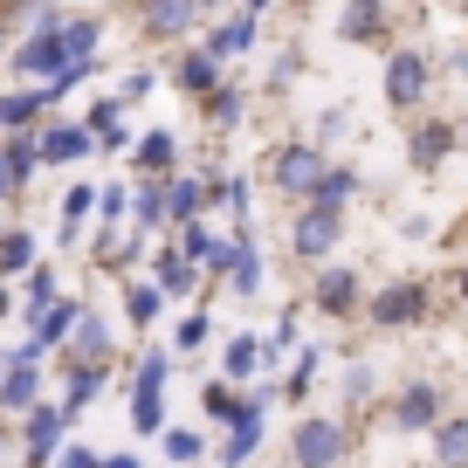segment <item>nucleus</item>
Wrapping results in <instances>:
<instances>
[{"instance_id": "4", "label": "nucleus", "mask_w": 468, "mask_h": 468, "mask_svg": "<svg viewBox=\"0 0 468 468\" xmlns=\"http://www.w3.org/2000/svg\"><path fill=\"white\" fill-rule=\"evenodd\" d=\"M331 165V152H317L310 138H282V145H269V159H262V173H269V186L282 193V200H303L310 193V179Z\"/></svg>"}, {"instance_id": "64", "label": "nucleus", "mask_w": 468, "mask_h": 468, "mask_svg": "<svg viewBox=\"0 0 468 468\" xmlns=\"http://www.w3.org/2000/svg\"><path fill=\"white\" fill-rule=\"evenodd\" d=\"M0 372H7V366H0Z\"/></svg>"}, {"instance_id": "11", "label": "nucleus", "mask_w": 468, "mask_h": 468, "mask_svg": "<svg viewBox=\"0 0 468 468\" xmlns=\"http://www.w3.org/2000/svg\"><path fill=\"white\" fill-rule=\"evenodd\" d=\"M441 413H448V393H441L434 379H407L393 399H386V420H393V434H427Z\"/></svg>"}, {"instance_id": "63", "label": "nucleus", "mask_w": 468, "mask_h": 468, "mask_svg": "<svg viewBox=\"0 0 468 468\" xmlns=\"http://www.w3.org/2000/svg\"><path fill=\"white\" fill-rule=\"evenodd\" d=\"M200 7H228V0H200Z\"/></svg>"}, {"instance_id": "10", "label": "nucleus", "mask_w": 468, "mask_h": 468, "mask_svg": "<svg viewBox=\"0 0 468 468\" xmlns=\"http://www.w3.org/2000/svg\"><path fill=\"white\" fill-rule=\"evenodd\" d=\"M62 441H69V420H62V407H56V399H35V407L21 413V434H15L21 468H48Z\"/></svg>"}, {"instance_id": "58", "label": "nucleus", "mask_w": 468, "mask_h": 468, "mask_svg": "<svg viewBox=\"0 0 468 468\" xmlns=\"http://www.w3.org/2000/svg\"><path fill=\"white\" fill-rule=\"evenodd\" d=\"M269 7H276V0H241V15H255V21H262Z\"/></svg>"}, {"instance_id": "14", "label": "nucleus", "mask_w": 468, "mask_h": 468, "mask_svg": "<svg viewBox=\"0 0 468 468\" xmlns=\"http://www.w3.org/2000/svg\"><path fill=\"white\" fill-rule=\"evenodd\" d=\"M200 21H207L200 0H138V35L145 42H186Z\"/></svg>"}, {"instance_id": "27", "label": "nucleus", "mask_w": 468, "mask_h": 468, "mask_svg": "<svg viewBox=\"0 0 468 468\" xmlns=\"http://www.w3.org/2000/svg\"><path fill=\"white\" fill-rule=\"evenodd\" d=\"M76 310H83V303H76V296H56V303H42V310H35V317H28V345L42 351V358H48V351H62V337H69Z\"/></svg>"}, {"instance_id": "17", "label": "nucleus", "mask_w": 468, "mask_h": 468, "mask_svg": "<svg viewBox=\"0 0 468 468\" xmlns=\"http://www.w3.org/2000/svg\"><path fill=\"white\" fill-rule=\"evenodd\" d=\"M173 234H179L173 249L186 255L200 276H214V282H220V269H228V255H234V234H214L207 220H186V228H173Z\"/></svg>"}, {"instance_id": "47", "label": "nucleus", "mask_w": 468, "mask_h": 468, "mask_svg": "<svg viewBox=\"0 0 468 468\" xmlns=\"http://www.w3.org/2000/svg\"><path fill=\"white\" fill-rule=\"evenodd\" d=\"M207 345H214V317H207V310L179 317V331H173V351H207Z\"/></svg>"}, {"instance_id": "8", "label": "nucleus", "mask_w": 468, "mask_h": 468, "mask_svg": "<svg viewBox=\"0 0 468 468\" xmlns=\"http://www.w3.org/2000/svg\"><path fill=\"white\" fill-rule=\"evenodd\" d=\"M331 28L345 48H386L393 42V0H337Z\"/></svg>"}, {"instance_id": "32", "label": "nucleus", "mask_w": 468, "mask_h": 468, "mask_svg": "<svg viewBox=\"0 0 468 468\" xmlns=\"http://www.w3.org/2000/svg\"><path fill=\"white\" fill-rule=\"evenodd\" d=\"M200 117L214 124V132H234V124L249 117V90L234 83V76H220V83H214V90L200 97Z\"/></svg>"}, {"instance_id": "31", "label": "nucleus", "mask_w": 468, "mask_h": 468, "mask_svg": "<svg viewBox=\"0 0 468 468\" xmlns=\"http://www.w3.org/2000/svg\"><path fill=\"white\" fill-rule=\"evenodd\" d=\"M90 262L97 269H132V262H145V241H138L132 228H90Z\"/></svg>"}, {"instance_id": "61", "label": "nucleus", "mask_w": 468, "mask_h": 468, "mask_svg": "<svg viewBox=\"0 0 468 468\" xmlns=\"http://www.w3.org/2000/svg\"><path fill=\"white\" fill-rule=\"evenodd\" d=\"M7 310H15V290H7V282H0V324H7Z\"/></svg>"}, {"instance_id": "21", "label": "nucleus", "mask_w": 468, "mask_h": 468, "mask_svg": "<svg viewBox=\"0 0 468 468\" xmlns=\"http://www.w3.org/2000/svg\"><path fill=\"white\" fill-rule=\"evenodd\" d=\"M220 76H228V62H220V56H214V48H207V42H186V48H179V56H173V83L186 90L193 103H200L207 90L220 83Z\"/></svg>"}, {"instance_id": "9", "label": "nucleus", "mask_w": 468, "mask_h": 468, "mask_svg": "<svg viewBox=\"0 0 468 468\" xmlns=\"http://www.w3.org/2000/svg\"><path fill=\"white\" fill-rule=\"evenodd\" d=\"M0 69H15L21 83H56V76L69 69V62H62V21H56V28H28L15 48H7Z\"/></svg>"}, {"instance_id": "62", "label": "nucleus", "mask_w": 468, "mask_h": 468, "mask_svg": "<svg viewBox=\"0 0 468 468\" xmlns=\"http://www.w3.org/2000/svg\"><path fill=\"white\" fill-rule=\"evenodd\" d=\"M7 200H15V193H7V165H0V207H7Z\"/></svg>"}, {"instance_id": "37", "label": "nucleus", "mask_w": 468, "mask_h": 468, "mask_svg": "<svg viewBox=\"0 0 468 468\" xmlns=\"http://www.w3.org/2000/svg\"><path fill=\"white\" fill-rule=\"evenodd\" d=\"M7 366V358H0ZM42 399V366H7L0 372V413H28Z\"/></svg>"}, {"instance_id": "52", "label": "nucleus", "mask_w": 468, "mask_h": 468, "mask_svg": "<svg viewBox=\"0 0 468 468\" xmlns=\"http://www.w3.org/2000/svg\"><path fill=\"white\" fill-rule=\"evenodd\" d=\"M434 69H448V76H468V42H454V48H448V56H441V62H434Z\"/></svg>"}, {"instance_id": "19", "label": "nucleus", "mask_w": 468, "mask_h": 468, "mask_svg": "<svg viewBox=\"0 0 468 468\" xmlns=\"http://www.w3.org/2000/svg\"><path fill=\"white\" fill-rule=\"evenodd\" d=\"M56 111L48 83H21V90H0V132H42V117Z\"/></svg>"}, {"instance_id": "12", "label": "nucleus", "mask_w": 468, "mask_h": 468, "mask_svg": "<svg viewBox=\"0 0 468 468\" xmlns=\"http://www.w3.org/2000/svg\"><path fill=\"white\" fill-rule=\"evenodd\" d=\"M35 152H42V173H62V165H83L97 159V145H90V132L76 124V117H42V132H35Z\"/></svg>"}, {"instance_id": "59", "label": "nucleus", "mask_w": 468, "mask_h": 468, "mask_svg": "<svg viewBox=\"0 0 468 468\" xmlns=\"http://www.w3.org/2000/svg\"><path fill=\"white\" fill-rule=\"evenodd\" d=\"M454 145H462V152H468V111H462V117H454Z\"/></svg>"}, {"instance_id": "7", "label": "nucleus", "mask_w": 468, "mask_h": 468, "mask_svg": "<svg viewBox=\"0 0 468 468\" xmlns=\"http://www.w3.org/2000/svg\"><path fill=\"white\" fill-rule=\"evenodd\" d=\"M337 241H345V214H331V207H296V220H290V255L296 262H331L337 255Z\"/></svg>"}, {"instance_id": "55", "label": "nucleus", "mask_w": 468, "mask_h": 468, "mask_svg": "<svg viewBox=\"0 0 468 468\" xmlns=\"http://www.w3.org/2000/svg\"><path fill=\"white\" fill-rule=\"evenodd\" d=\"M448 241H454V249H462V255H468V207H462V214H454V228H448Z\"/></svg>"}, {"instance_id": "28", "label": "nucleus", "mask_w": 468, "mask_h": 468, "mask_svg": "<svg viewBox=\"0 0 468 468\" xmlns=\"http://www.w3.org/2000/svg\"><path fill=\"white\" fill-rule=\"evenodd\" d=\"M0 165H7V193H28L42 179V152H35V132H7L0 138Z\"/></svg>"}, {"instance_id": "20", "label": "nucleus", "mask_w": 468, "mask_h": 468, "mask_svg": "<svg viewBox=\"0 0 468 468\" xmlns=\"http://www.w3.org/2000/svg\"><path fill=\"white\" fill-rule=\"evenodd\" d=\"M124 228H132L138 241L173 234V220H165V179H132V214H124Z\"/></svg>"}, {"instance_id": "39", "label": "nucleus", "mask_w": 468, "mask_h": 468, "mask_svg": "<svg viewBox=\"0 0 468 468\" xmlns=\"http://www.w3.org/2000/svg\"><path fill=\"white\" fill-rule=\"evenodd\" d=\"M35 255H42V249H35V228H28V220H15V228H0V282H15L21 269L35 262Z\"/></svg>"}, {"instance_id": "41", "label": "nucleus", "mask_w": 468, "mask_h": 468, "mask_svg": "<svg viewBox=\"0 0 468 468\" xmlns=\"http://www.w3.org/2000/svg\"><path fill=\"white\" fill-rule=\"evenodd\" d=\"M249 399H255V393H241V386H228V379L200 386V407H207V420H241V413H249Z\"/></svg>"}, {"instance_id": "16", "label": "nucleus", "mask_w": 468, "mask_h": 468, "mask_svg": "<svg viewBox=\"0 0 468 468\" xmlns=\"http://www.w3.org/2000/svg\"><path fill=\"white\" fill-rule=\"evenodd\" d=\"M124 117H132V111H124L117 97H90L76 124L90 132V145H97V152H132V138H138V132L124 124Z\"/></svg>"}, {"instance_id": "48", "label": "nucleus", "mask_w": 468, "mask_h": 468, "mask_svg": "<svg viewBox=\"0 0 468 468\" xmlns=\"http://www.w3.org/2000/svg\"><path fill=\"white\" fill-rule=\"evenodd\" d=\"M124 214H132V186H117V179L97 186V220L103 228H124Z\"/></svg>"}, {"instance_id": "44", "label": "nucleus", "mask_w": 468, "mask_h": 468, "mask_svg": "<svg viewBox=\"0 0 468 468\" xmlns=\"http://www.w3.org/2000/svg\"><path fill=\"white\" fill-rule=\"evenodd\" d=\"M159 448H165V462H179V468H193L207 454V441L193 434V427H159Z\"/></svg>"}, {"instance_id": "29", "label": "nucleus", "mask_w": 468, "mask_h": 468, "mask_svg": "<svg viewBox=\"0 0 468 468\" xmlns=\"http://www.w3.org/2000/svg\"><path fill=\"white\" fill-rule=\"evenodd\" d=\"M152 282H159V290H165V303H173V296H193V290H207L214 276H200V269H193L186 255H179L173 241H165V249L152 255Z\"/></svg>"}, {"instance_id": "40", "label": "nucleus", "mask_w": 468, "mask_h": 468, "mask_svg": "<svg viewBox=\"0 0 468 468\" xmlns=\"http://www.w3.org/2000/svg\"><path fill=\"white\" fill-rule=\"evenodd\" d=\"M165 379H173V351H165V345L138 351V366H132V393H165Z\"/></svg>"}, {"instance_id": "35", "label": "nucleus", "mask_w": 468, "mask_h": 468, "mask_svg": "<svg viewBox=\"0 0 468 468\" xmlns=\"http://www.w3.org/2000/svg\"><path fill=\"white\" fill-rule=\"evenodd\" d=\"M124 317H132L138 331H152V324L165 317V290L145 276V269H138V276H124Z\"/></svg>"}, {"instance_id": "13", "label": "nucleus", "mask_w": 468, "mask_h": 468, "mask_svg": "<svg viewBox=\"0 0 468 468\" xmlns=\"http://www.w3.org/2000/svg\"><path fill=\"white\" fill-rule=\"evenodd\" d=\"M454 152H462V145H454V117H413V132H407V165H413L420 179H434Z\"/></svg>"}, {"instance_id": "45", "label": "nucleus", "mask_w": 468, "mask_h": 468, "mask_svg": "<svg viewBox=\"0 0 468 468\" xmlns=\"http://www.w3.org/2000/svg\"><path fill=\"white\" fill-rule=\"evenodd\" d=\"M159 427H165V393H132V434L159 441Z\"/></svg>"}, {"instance_id": "42", "label": "nucleus", "mask_w": 468, "mask_h": 468, "mask_svg": "<svg viewBox=\"0 0 468 468\" xmlns=\"http://www.w3.org/2000/svg\"><path fill=\"white\" fill-rule=\"evenodd\" d=\"M379 399V366L372 358H351L345 366V407H372Z\"/></svg>"}, {"instance_id": "36", "label": "nucleus", "mask_w": 468, "mask_h": 468, "mask_svg": "<svg viewBox=\"0 0 468 468\" xmlns=\"http://www.w3.org/2000/svg\"><path fill=\"white\" fill-rule=\"evenodd\" d=\"M427 441H434L441 468H468V413H441V420L427 427Z\"/></svg>"}, {"instance_id": "49", "label": "nucleus", "mask_w": 468, "mask_h": 468, "mask_svg": "<svg viewBox=\"0 0 468 468\" xmlns=\"http://www.w3.org/2000/svg\"><path fill=\"white\" fill-rule=\"evenodd\" d=\"M345 132H351V111H345V103H331V111H317V132H310V145H317V152H331Z\"/></svg>"}, {"instance_id": "56", "label": "nucleus", "mask_w": 468, "mask_h": 468, "mask_svg": "<svg viewBox=\"0 0 468 468\" xmlns=\"http://www.w3.org/2000/svg\"><path fill=\"white\" fill-rule=\"evenodd\" d=\"M448 282H454V296H462V303H468V255H462V262H454V276H448Z\"/></svg>"}, {"instance_id": "2", "label": "nucleus", "mask_w": 468, "mask_h": 468, "mask_svg": "<svg viewBox=\"0 0 468 468\" xmlns=\"http://www.w3.org/2000/svg\"><path fill=\"white\" fill-rule=\"evenodd\" d=\"M358 317L372 324V331H413V324L434 317V282L427 276H393L379 282V290H366V310Z\"/></svg>"}, {"instance_id": "34", "label": "nucleus", "mask_w": 468, "mask_h": 468, "mask_svg": "<svg viewBox=\"0 0 468 468\" xmlns=\"http://www.w3.org/2000/svg\"><path fill=\"white\" fill-rule=\"evenodd\" d=\"M103 48V15H62V62H97Z\"/></svg>"}, {"instance_id": "1", "label": "nucleus", "mask_w": 468, "mask_h": 468, "mask_svg": "<svg viewBox=\"0 0 468 468\" xmlns=\"http://www.w3.org/2000/svg\"><path fill=\"white\" fill-rule=\"evenodd\" d=\"M434 56L427 48H413V42H399V48H386V69H379V97H386V111H399V117H413V111H427V97H434Z\"/></svg>"}, {"instance_id": "26", "label": "nucleus", "mask_w": 468, "mask_h": 468, "mask_svg": "<svg viewBox=\"0 0 468 468\" xmlns=\"http://www.w3.org/2000/svg\"><path fill=\"white\" fill-rule=\"evenodd\" d=\"M103 386H111V366H69V358H62V420H76V413L83 407H97V393Z\"/></svg>"}, {"instance_id": "53", "label": "nucleus", "mask_w": 468, "mask_h": 468, "mask_svg": "<svg viewBox=\"0 0 468 468\" xmlns=\"http://www.w3.org/2000/svg\"><path fill=\"white\" fill-rule=\"evenodd\" d=\"M399 234H407V241H427V234H434V220H427V214H407V220H399Z\"/></svg>"}, {"instance_id": "38", "label": "nucleus", "mask_w": 468, "mask_h": 468, "mask_svg": "<svg viewBox=\"0 0 468 468\" xmlns=\"http://www.w3.org/2000/svg\"><path fill=\"white\" fill-rule=\"evenodd\" d=\"M15 282H21V303H28V317H35L42 303H56V296H62V276H56V262H48V255H35V262L21 269Z\"/></svg>"}, {"instance_id": "25", "label": "nucleus", "mask_w": 468, "mask_h": 468, "mask_svg": "<svg viewBox=\"0 0 468 468\" xmlns=\"http://www.w3.org/2000/svg\"><path fill=\"white\" fill-rule=\"evenodd\" d=\"M255 35H262V21H255V15H241V7H234L228 21H214V28L200 35V42L214 48L220 62H241V56H255Z\"/></svg>"}, {"instance_id": "30", "label": "nucleus", "mask_w": 468, "mask_h": 468, "mask_svg": "<svg viewBox=\"0 0 468 468\" xmlns=\"http://www.w3.org/2000/svg\"><path fill=\"white\" fill-rule=\"evenodd\" d=\"M262 366H269V351H262L255 331H234L228 345H220V379H228V386H249Z\"/></svg>"}, {"instance_id": "54", "label": "nucleus", "mask_w": 468, "mask_h": 468, "mask_svg": "<svg viewBox=\"0 0 468 468\" xmlns=\"http://www.w3.org/2000/svg\"><path fill=\"white\" fill-rule=\"evenodd\" d=\"M7 48H15V7H0V62H7Z\"/></svg>"}, {"instance_id": "50", "label": "nucleus", "mask_w": 468, "mask_h": 468, "mask_svg": "<svg viewBox=\"0 0 468 468\" xmlns=\"http://www.w3.org/2000/svg\"><path fill=\"white\" fill-rule=\"evenodd\" d=\"M296 76H303V48H282V56H276V69H269V90H290Z\"/></svg>"}, {"instance_id": "24", "label": "nucleus", "mask_w": 468, "mask_h": 468, "mask_svg": "<svg viewBox=\"0 0 468 468\" xmlns=\"http://www.w3.org/2000/svg\"><path fill=\"white\" fill-rule=\"evenodd\" d=\"M262 399H269V393H255V399H249V413H241V420H228V441H220V468H249V462H255V448H262Z\"/></svg>"}, {"instance_id": "5", "label": "nucleus", "mask_w": 468, "mask_h": 468, "mask_svg": "<svg viewBox=\"0 0 468 468\" xmlns=\"http://www.w3.org/2000/svg\"><path fill=\"white\" fill-rule=\"evenodd\" d=\"M310 310L331 317V324H351L366 310V276L351 262H317V276H310Z\"/></svg>"}, {"instance_id": "33", "label": "nucleus", "mask_w": 468, "mask_h": 468, "mask_svg": "<svg viewBox=\"0 0 468 468\" xmlns=\"http://www.w3.org/2000/svg\"><path fill=\"white\" fill-rule=\"evenodd\" d=\"M220 290H234V296H262V249H255V234H249V241H234L228 269H220Z\"/></svg>"}, {"instance_id": "15", "label": "nucleus", "mask_w": 468, "mask_h": 468, "mask_svg": "<svg viewBox=\"0 0 468 468\" xmlns=\"http://www.w3.org/2000/svg\"><path fill=\"white\" fill-rule=\"evenodd\" d=\"M62 358H69V366H111V358H117L111 317L83 303V310H76V324H69V337H62Z\"/></svg>"}, {"instance_id": "23", "label": "nucleus", "mask_w": 468, "mask_h": 468, "mask_svg": "<svg viewBox=\"0 0 468 468\" xmlns=\"http://www.w3.org/2000/svg\"><path fill=\"white\" fill-rule=\"evenodd\" d=\"M165 173H179V138L165 124H152L132 138V179H165Z\"/></svg>"}, {"instance_id": "46", "label": "nucleus", "mask_w": 468, "mask_h": 468, "mask_svg": "<svg viewBox=\"0 0 468 468\" xmlns=\"http://www.w3.org/2000/svg\"><path fill=\"white\" fill-rule=\"evenodd\" d=\"M152 90H159V69L145 62V69H124V76H117V90H111V97L124 103V111H132V103H145Z\"/></svg>"}, {"instance_id": "6", "label": "nucleus", "mask_w": 468, "mask_h": 468, "mask_svg": "<svg viewBox=\"0 0 468 468\" xmlns=\"http://www.w3.org/2000/svg\"><path fill=\"white\" fill-rule=\"evenodd\" d=\"M220 165H207V173H165V220L173 228H186V220H207L220 207Z\"/></svg>"}, {"instance_id": "57", "label": "nucleus", "mask_w": 468, "mask_h": 468, "mask_svg": "<svg viewBox=\"0 0 468 468\" xmlns=\"http://www.w3.org/2000/svg\"><path fill=\"white\" fill-rule=\"evenodd\" d=\"M97 468H145V462H138V454H103Z\"/></svg>"}, {"instance_id": "18", "label": "nucleus", "mask_w": 468, "mask_h": 468, "mask_svg": "<svg viewBox=\"0 0 468 468\" xmlns=\"http://www.w3.org/2000/svg\"><path fill=\"white\" fill-rule=\"evenodd\" d=\"M358 193H366V173H358V165H345V159H331L317 179H310L303 200H310V207H331V214H351V200H358ZM303 200H296V207H303Z\"/></svg>"}, {"instance_id": "3", "label": "nucleus", "mask_w": 468, "mask_h": 468, "mask_svg": "<svg viewBox=\"0 0 468 468\" xmlns=\"http://www.w3.org/2000/svg\"><path fill=\"white\" fill-rule=\"evenodd\" d=\"M351 454V427L331 413H303L290 427V468H345Z\"/></svg>"}, {"instance_id": "51", "label": "nucleus", "mask_w": 468, "mask_h": 468, "mask_svg": "<svg viewBox=\"0 0 468 468\" xmlns=\"http://www.w3.org/2000/svg\"><path fill=\"white\" fill-rule=\"evenodd\" d=\"M97 462H103L97 448H83V441H62V448H56V462H48V468H97Z\"/></svg>"}, {"instance_id": "43", "label": "nucleus", "mask_w": 468, "mask_h": 468, "mask_svg": "<svg viewBox=\"0 0 468 468\" xmlns=\"http://www.w3.org/2000/svg\"><path fill=\"white\" fill-rule=\"evenodd\" d=\"M317 366H324L317 345L296 351V366H290V379H282V393H276V399H290V407H296V399H310V386H317Z\"/></svg>"}, {"instance_id": "60", "label": "nucleus", "mask_w": 468, "mask_h": 468, "mask_svg": "<svg viewBox=\"0 0 468 468\" xmlns=\"http://www.w3.org/2000/svg\"><path fill=\"white\" fill-rule=\"evenodd\" d=\"M7 448H15V427H7V420H0V462H7Z\"/></svg>"}, {"instance_id": "22", "label": "nucleus", "mask_w": 468, "mask_h": 468, "mask_svg": "<svg viewBox=\"0 0 468 468\" xmlns=\"http://www.w3.org/2000/svg\"><path fill=\"white\" fill-rule=\"evenodd\" d=\"M97 214V179H69L56 207V249H83V220Z\"/></svg>"}]
</instances>
